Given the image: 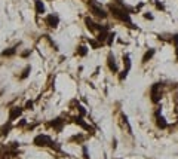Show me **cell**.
Listing matches in <instances>:
<instances>
[{
    "instance_id": "cell-26",
    "label": "cell",
    "mask_w": 178,
    "mask_h": 159,
    "mask_svg": "<svg viewBox=\"0 0 178 159\" xmlns=\"http://www.w3.org/2000/svg\"><path fill=\"white\" fill-rule=\"evenodd\" d=\"M156 7H157V9H162V11H165V6H163L162 3H160V2H156Z\"/></svg>"
},
{
    "instance_id": "cell-19",
    "label": "cell",
    "mask_w": 178,
    "mask_h": 159,
    "mask_svg": "<svg viewBox=\"0 0 178 159\" xmlns=\"http://www.w3.org/2000/svg\"><path fill=\"white\" fill-rule=\"evenodd\" d=\"M30 72H31V66H27L24 70H22V73H21V76H20V79L21 81H24V79H27L30 76Z\"/></svg>"
},
{
    "instance_id": "cell-11",
    "label": "cell",
    "mask_w": 178,
    "mask_h": 159,
    "mask_svg": "<svg viewBox=\"0 0 178 159\" xmlns=\"http://www.w3.org/2000/svg\"><path fill=\"white\" fill-rule=\"evenodd\" d=\"M49 127H52L53 129H57L58 132L62 131V127H64V119H61V118H55L53 120L49 122Z\"/></svg>"
},
{
    "instance_id": "cell-8",
    "label": "cell",
    "mask_w": 178,
    "mask_h": 159,
    "mask_svg": "<svg viewBox=\"0 0 178 159\" xmlns=\"http://www.w3.org/2000/svg\"><path fill=\"white\" fill-rule=\"evenodd\" d=\"M107 66H109L111 73H117L119 72V67H117V64H116V58H114V55L111 54V52L109 54V57H107Z\"/></svg>"
},
{
    "instance_id": "cell-6",
    "label": "cell",
    "mask_w": 178,
    "mask_h": 159,
    "mask_svg": "<svg viewBox=\"0 0 178 159\" xmlns=\"http://www.w3.org/2000/svg\"><path fill=\"white\" fill-rule=\"evenodd\" d=\"M44 22L48 24V27H51V28H57L58 24H59V16H58L57 14H51V15L46 16Z\"/></svg>"
},
{
    "instance_id": "cell-12",
    "label": "cell",
    "mask_w": 178,
    "mask_h": 159,
    "mask_svg": "<svg viewBox=\"0 0 178 159\" xmlns=\"http://www.w3.org/2000/svg\"><path fill=\"white\" fill-rule=\"evenodd\" d=\"M73 122L76 123V125L82 127L83 129H86V131H94V128H92V127H89L88 123L83 120V118H82V116H77V118H74V120H73Z\"/></svg>"
},
{
    "instance_id": "cell-25",
    "label": "cell",
    "mask_w": 178,
    "mask_h": 159,
    "mask_svg": "<svg viewBox=\"0 0 178 159\" xmlns=\"http://www.w3.org/2000/svg\"><path fill=\"white\" fill-rule=\"evenodd\" d=\"M30 55H31V51H28V49L24 51L22 54H21V57H22V58H27V57H30Z\"/></svg>"
},
{
    "instance_id": "cell-13",
    "label": "cell",
    "mask_w": 178,
    "mask_h": 159,
    "mask_svg": "<svg viewBox=\"0 0 178 159\" xmlns=\"http://www.w3.org/2000/svg\"><path fill=\"white\" fill-rule=\"evenodd\" d=\"M34 7H36V14L37 15H43L46 12V7H44L42 0H34Z\"/></svg>"
},
{
    "instance_id": "cell-21",
    "label": "cell",
    "mask_w": 178,
    "mask_h": 159,
    "mask_svg": "<svg viewBox=\"0 0 178 159\" xmlns=\"http://www.w3.org/2000/svg\"><path fill=\"white\" fill-rule=\"evenodd\" d=\"M89 45L92 46V49H98V48H101V43L95 40V39H89Z\"/></svg>"
},
{
    "instance_id": "cell-22",
    "label": "cell",
    "mask_w": 178,
    "mask_h": 159,
    "mask_svg": "<svg viewBox=\"0 0 178 159\" xmlns=\"http://www.w3.org/2000/svg\"><path fill=\"white\" fill-rule=\"evenodd\" d=\"M33 106H34V103H33L31 100H28V101H27V103H25V106H24V109H25V110H33Z\"/></svg>"
},
{
    "instance_id": "cell-23",
    "label": "cell",
    "mask_w": 178,
    "mask_h": 159,
    "mask_svg": "<svg viewBox=\"0 0 178 159\" xmlns=\"http://www.w3.org/2000/svg\"><path fill=\"white\" fill-rule=\"evenodd\" d=\"M171 42L175 45V49H177L178 48V34H172V36H171Z\"/></svg>"
},
{
    "instance_id": "cell-30",
    "label": "cell",
    "mask_w": 178,
    "mask_h": 159,
    "mask_svg": "<svg viewBox=\"0 0 178 159\" xmlns=\"http://www.w3.org/2000/svg\"><path fill=\"white\" fill-rule=\"evenodd\" d=\"M24 125H25V119H22L20 123H18V127H24Z\"/></svg>"
},
{
    "instance_id": "cell-28",
    "label": "cell",
    "mask_w": 178,
    "mask_h": 159,
    "mask_svg": "<svg viewBox=\"0 0 178 159\" xmlns=\"http://www.w3.org/2000/svg\"><path fill=\"white\" fill-rule=\"evenodd\" d=\"M71 140H77V141H82V140H83V135H74V137H71Z\"/></svg>"
},
{
    "instance_id": "cell-3",
    "label": "cell",
    "mask_w": 178,
    "mask_h": 159,
    "mask_svg": "<svg viewBox=\"0 0 178 159\" xmlns=\"http://www.w3.org/2000/svg\"><path fill=\"white\" fill-rule=\"evenodd\" d=\"M89 11H91L96 18H101V20H105L107 16H109V14H107L96 2H94V0H89Z\"/></svg>"
},
{
    "instance_id": "cell-17",
    "label": "cell",
    "mask_w": 178,
    "mask_h": 159,
    "mask_svg": "<svg viewBox=\"0 0 178 159\" xmlns=\"http://www.w3.org/2000/svg\"><path fill=\"white\" fill-rule=\"evenodd\" d=\"M11 129H12V122H7L6 125H3V127H2V132H0V135H3V137H5V135H7Z\"/></svg>"
},
{
    "instance_id": "cell-14",
    "label": "cell",
    "mask_w": 178,
    "mask_h": 159,
    "mask_svg": "<svg viewBox=\"0 0 178 159\" xmlns=\"http://www.w3.org/2000/svg\"><path fill=\"white\" fill-rule=\"evenodd\" d=\"M154 54H156V49L154 48H150L148 51H146V54L142 55V64H146L147 61H150L151 58L154 57Z\"/></svg>"
},
{
    "instance_id": "cell-10",
    "label": "cell",
    "mask_w": 178,
    "mask_h": 159,
    "mask_svg": "<svg viewBox=\"0 0 178 159\" xmlns=\"http://www.w3.org/2000/svg\"><path fill=\"white\" fill-rule=\"evenodd\" d=\"M85 24H86V27L89 28V31H100L101 27H102L101 24H96L95 21H92L89 16H86V18H85Z\"/></svg>"
},
{
    "instance_id": "cell-2",
    "label": "cell",
    "mask_w": 178,
    "mask_h": 159,
    "mask_svg": "<svg viewBox=\"0 0 178 159\" xmlns=\"http://www.w3.org/2000/svg\"><path fill=\"white\" fill-rule=\"evenodd\" d=\"M162 86L163 83L162 82H156L151 85L150 88V100L153 104H157L160 100H162Z\"/></svg>"
},
{
    "instance_id": "cell-24",
    "label": "cell",
    "mask_w": 178,
    "mask_h": 159,
    "mask_svg": "<svg viewBox=\"0 0 178 159\" xmlns=\"http://www.w3.org/2000/svg\"><path fill=\"white\" fill-rule=\"evenodd\" d=\"M77 109H79L80 116H85V114H86V110H85V107H83L82 104H79V103H77Z\"/></svg>"
},
{
    "instance_id": "cell-20",
    "label": "cell",
    "mask_w": 178,
    "mask_h": 159,
    "mask_svg": "<svg viewBox=\"0 0 178 159\" xmlns=\"http://www.w3.org/2000/svg\"><path fill=\"white\" fill-rule=\"evenodd\" d=\"M114 37H116V33H109V36H107V40H105L107 46H111V45H113Z\"/></svg>"
},
{
    "instance_id": "cell-29",
    "label": "cell",
    "mask_w": 178,
    "mask_h": 159,
    "mask_svg": "<svg viewBox=\"0 0 178 159\" xmlns=\"http://www.w3.org/2000/svg\"><path fill=\"white\" fill-rule=\"evenodd\" d=\"M144 18L146 20H153V15L151 14H144Z\"/></svg>"
},
{
    "instance_id": "cell-31",
    "label": "cell",
    "mask_w": 178,
    "mask_h": 159,
    "mask_svg": "<svg viewBox=\"0 0 178 159\" xmlns=\"http://www.w3.org/2000/svg\"><path fill=\"white\" fill-rule=\"evenodd\" d=\"M175 55H177V60H178V48L175 49Z\"/></svg>"
},
{
    "instance_id": "cell-18",
    "label": "cell",
    "mask_w": 178,
    "mask_h": 159,
    "mask_svg": "<svg viewBox=\"0 0 178 159\" xmlns=\"http://www.w3.org/2000/svg\"><path fill=\"white\" fill-rule=\"evenodd\" d=\"M86 54H88V48L83 46V45H80L76 49V55H79V57H86Z\"/></svg>"
},
{
    "instance_id": "cell-9",
    "label": "cell",
    "mask_w": 178,
    "mask_h": 159,
    "mask_svg": "<svg viewBox=\"0 0 178 159\" xmlns=\"http://www.w3.org/2000/svg\"><path fill=\"white\" fill-rule=\"evenodd\" d=\"M109 33H110V31H109V27H107V25H102V27H101V30L98 31L96 40L100 42L101 45H102V43H105V40H107V36H109Z\"/></svg>"
},
{
    "instance_id": "cell-7",
    "label": "cell",
    "mask_w": 178,
    "mask_h": 159,
    "mask_svg": "<svg viewBox=\"0 0 178 159\" xmlns=\"http://www.w3.org/2000/svg\"><path fill=\"white\" fill-rule=\"evenodd\" d=\"M22 114V107H12L9 110V118H7V122H13L16 120Z\"/></svg>"
},
{
    "instance_id": "cell-4",
    "label": "cell",
    "mask_w": 178,
    "mask_h": 159,
    "mask_svg": "<svg viewBox=\"0 0 178 159\" xmlns=\"http://www.w3.org/2000/svg\"><path fill=\"white\" fill-rule=\"evenodd\" d=\"M123 64H125V68H123V72L119 74V81H120V82H123L125 79L128 77L129 72H131L132 63H131V57H129V54H125V55H123Z\"/></svg>"
},
{
    "instance_id": "cell-1",
    "label": "cell",
    "mask_w": 178,
    "mask_h": 159,
    "mask_svg": "<svg viewBox=\"0 0 178 159\" xmlns=\"http://www.w3.org/2000/svg\"><path fill=\"white\" fill-rule=\"evenodd\" d=\"M109 11H110V14L114 16L116 20H119V21L125 22V24H126L129 28H134V30L137 28V30H138L137 25H134V24H132V20H131V12H129V11L123 9V7H120V6H116V5H113V3H110V5H109Z\"/></svg>"
},
{
    "instance_id": "cell-15",
    "label": "cell",
    "mask_w": 178,
    "mask_h": 159,
    "mask_svg": "<svg viewBox=\"0 0 178 159\" xmlns=\"http://www.w3.org/2000/svg\"><path fill=\"white\" fill-rule=\"evenodd\" d=\"M156 125H157V128H160V129H166L168 128V122H166V119L163 118V116H156Z\"/></svg>"
},
{
    "instance_id": "cell-16",
    "label": "cell",
    "mask_w": 178,
    "mask_h": 159,
    "mask_svg": "<svg viewBox=\"0 0 178 159\" xmlns=\"http://www.w3.org/2000/svg\"><path fill=\"white\" fill-rule=\"evenodd\" d=\"M16 54V46H12V48H7L2 52V57H13Z\"/></svg>"
},
{
    "instance_id": "cell-27",
    "label": "cell",
    "mask_w": 178,
    "mask_h": 159,
    "mask_svg": "<svg viewBox=\"0 0 178 159\" xmlns=\"http://www.w3.org/2000/svg\"><path fill=\"white\" fill-rule=\"evenodd\" d=\"M83 156H85V159H89V156H88V147L86 146H83Z\"/></svg>"
},
{
    "instance_id": "cell-5",
    "label": "cell",
    "mask_w": 178,
    "mask_h": 159,
    "mask_svg": "<svg viewBox=\"0 0 178 159\" xmlns=\"http://www.w3.org/2000/svg\"><path fill=\"white\" fill-rule=\"evenodd\" d=\"M33 143H34V146H37V147H48V146L52 143V140H51V137L46 135V134H39V135L34 137Z\"/></svg>"
}]
</instances>
